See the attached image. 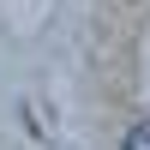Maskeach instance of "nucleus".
I'll list each match as a JSON object with an SVG mask.
<instances>
[{
  "label": "nucleus",
  "instance_id": "1",
  "mask_svg": "<svg viewBox=\"0 0 150 150\" xmlns=\"http://www.w3.org/2000/svg\"><path fill=\"white\" fill-rule=\"evenodd\" d=\"M120 150H150V114H138L126 126V138H120Z\"/></svg>",
  "mask_w": 150,
  "mask_h": 150
}]
</instances>
